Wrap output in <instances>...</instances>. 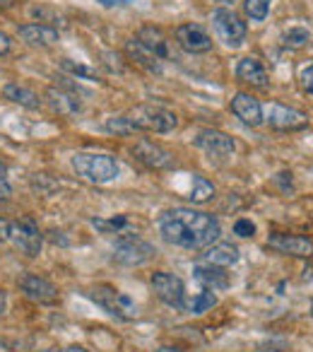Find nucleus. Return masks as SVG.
<instances>
[{"label":"nucleus","instance_id":"1","mask_svg":"<svg viewBox=\"0 0 313 352\" xmlns=\"http://www.w3.org/2000/svg\"><path fill=\"white\" fill-rule=\"evenodd\" d=\"M159 232L169 244L178 246V249L198 251L215 244L222 234V227L220 220L210 212L174 208L159 217Z\"/></svg>","mask_w":313,"mask_h":352},{"label":"nucleus","instance_id":"2","mask_svg":"<svg viewBox=\"0 0 313 352\" xmlns=\"http://www.w3.org/2000/svg\"><path fill=\"white\" fill-rule=\"evenodd\" d=\"M73 166L82 179L89 184H108L118 176V160L111 155H97V152H78L73 157Z\"/></svg>","mask_w":313,"mask_h":352},{"label":"nucleus","instance_id":"3","mask_svg":"<svg viewBox=\"0 0 313 352\" xmlns=\"http://www.w3.org/2000/svg\"><path fill=\"white\" fill-rule=\"evenodd\" d=\"M126 118L135 131L147 133H169L178 126L176 113L164 107H152V104H140V107L130 109V113Z\"/></svg>","mask_w":313,"mask_h":352},{"label":"nucleus","instance_id":"4","mask_svg":"<svg viewBox=\"0 0 313 352\" xmlns=\"http://www.w3.org/2000/svg\"><path fill=\"white\" fill-rule=\"evenodd\" d=\"M87 297L92 299L94 304L108 311L111 316L121 318V321H132L137 316V304L132 302L128 294L118 292V289L108 287V285H97L87 292Z\"/></svg>","mask_w":313,"mask_h":352},{"label":"nucleus","instance_id":"5","mask_svg":"<svg viewBox=\"0 0 313 352\" xmlns=\"http://www.w3.org/2000/svg\"><path fill=\"white\" fill-rule=\"evenodd\" d=\"M10 241L15 244V249H20L30 258H34V256L41 254L44 234L39 232V227H36V222L32 217H22L17 222H10Z\"/></svg>","mask_w":313,"mask_h":352},{"label":"nucleus","instance_id":"6","mask_svg":"<svg viewBox=\"0 0 313 352\" xmlns=\"http://www.w3.org/2000/svg\"><path fill=\"white\" fill-rule=\"evenodd\" d=\"M212 25H215V32L227 46L231 49H239L246 41V25L239 20L236 12H231L229 8H217L212 12Z\"/></svg>","mask_w":313,"mask_h":352},{"label":"nucleus","instance_id":"7","mask_svg":"<svg viewBox=\"0 0 313 352\" xmlns=\"http://www.w3.org/2000/svg\"><path fill=\"white\" fill-rule=\"evenodd\" d=\"M152 289L169 307L186 309V287H183V280L176 278V275L164 273V270L154 273L152 275Z\"/></svg>","mask_w":313,"mask_h":352},{"label":"nucleus","instance_id":"8","mask_svg":"<svg viewBox=\"0 0 313 352\" xmlns=\"http://www.w3.org/2000/svg\"><path fill=\"white\" fill-rule=\"evenodd\" d=\"M152 256H154V249L147 241L137 239V236H123V239H118L116 249H113V261L121 265H142Z\"/></svg>","mask_w":313,"mask_h":352},{"label":"nucleus","instance_id":"9","mask_svg":"<svg viewBox=\"0 0 313 352\" xmlns=\"http://www.w3.org/2000/svg\"><path fill=\"white\" fill-rule=\"evenodd\" d=\"M263 121H268V126L275 131H301L308 126L306 113L284 107V104H270L268 111L263 113Z\"/></svg>","mask_w":313,"mask_h":352},{"label":"nucleus","instance_id":"10","mask_svg":"<svg viewBox=\"0 0 313 352\" xmlns=\"http://www.w3.org/2000/svg\"><path fill=\"white\" fill-rule=\"evenodd\" d=\"M130 152L140 164L150 166V169H172V166H176V160H174L172 152L152 140H137Z\"/></svg>","mask_w":313,"mask_h":352},{"label":"nucleus","instance_id":"11","mask_svg":"<svg viewBox=\"0 0 313 352\" xmlns=\"http://www.w3.org/2000/svg\"><path fill=\"white\" fill-rule=\"evenodd\" d=\"M268 246L277 251V254L294 256V258H313V241L308 236L275 232V234L268 236Z\"/></svg>","mask_w":313,"mask_h":352},{"label":"nucleus","instance_id":"12","mask_svg":"<svg viewBox=\"0 0 313 352\" xmlns=\"http://www.w3.org/2000/svg\"><path fill=\"white\" fill-rule=\"evenodd\" d=\"M20 289L27 299L36 304H56L58 302V287L54 283H49L46 278L34 273H27L25 278L20 280Z\"/></svg>","mask_w":313,"mask_h":352},{"label":"nucleus","instance_id":"13","mask_svg":"<svg viewBox=\"0 0 313 352\" xmlns=\"http://www.w3.org/2000/svg\"><path fill=\"white\" fill-rule=\"evenodd\" d=\"M174 36H176V44L181 46V49L186 51V54H207V51L212 49L210 34H207V32L202 30V27L193 25V22L176 27Z\"/></svg>","mask_w":313,"mask_h":352},{"label":"nucleus","instance_id":"14","mask_svg":"<svg viewBox=\"0 0 313 352\" xmlns=\"http://www.w3.org/2000/svg\"><path fill=\"white\" fill-rule=\"evenodd\" d=\"M196 145L200 150H205L210 157H229L236 150L234 138H229L227 133L215 131V128H205L196 135Z\"/></svg>","mask_w":313,"mask_h":352},{"label":"nucleus","instance_id":"15","mask_svg":"<svg viewBox=\"0 0 313 352\" xmlns=\"http://www.w3.org/2000/svg\"><path fill=\"white\" fill-rule=\"evenodd\" d=\"M231 113L246 123V126H260L263 123V104L246 92H239L231 99Z\"/></svg>","mask_w":313,"mask_h":352},{"label":"nucleus","instance_id":"16","mask_svg":"<svg viewBox=\"0 0 313 352\" xmlns=\"http://www.w3.org/2000/svg\"><path fill=\"white\" fill-rule=\"evenodd\" d=\"M137 41L145 46L150 54H154L159 60H169L172 58V41L164 34L159 27H142L140 34H137Z\"/></svg>","mask_w":313,"mask_h":352},{"label":"nucleus","instance_id":"17","mask_svg":"<svg viewBox=\"0 0 313 352\" xmlns=\"http://www.w3.org/2000/svg\"><path fill=\"white\" fill-rule=\"evenodd\" d=\"M236 78L241 82L251 85V87H258V89H265L268 87V70L265 65L260 63L258 58H241L239 65H236Z\"/></svg>","mask_w":313,"mask_h":352},{"label":"nucleus","instance_id":"18","mask_svg":"<svg viewBox=\"0 0 313 352\" xmlns=\"http://www.w3.org/2000/svg\"><path fill=\"white\" fill-rule=\"evenodd\" d=\"M193 275H196L198 283H202L207 289H227L231 285V275L227 273V268H220V265H210V263H200L193 268Z\"/></svg>","mask_w":313,"mask_h":352},{"label":"nucleus","instance_id":"19","mask_svg":"<svg viewBox=\"0 0 313 352\" xmlns=\"http://www.w3.org/2000/svg\"><path fill=\"white\" fill-rule=\"evenodd\" d=\"M20 36L30 46H41V49H49V46H54L56 41H58V30L34 22V25L20 27Z\"/></svg>","mask_w":313,"mask_h":352},{"label":"nucleus","instance_id":"20","mask_svg":"<svg viewBox=\"0 0 313 352\" xmlns=\"http://www.w3.org/2000/svg\"><path fill=\"white\" fill-rule=\"evenodd\" d=\"M46 99H49L51 109H54L56 113H60V116H75V113L82 109V104H80V99H78V92H63V89L51 87L49 92H46Z\"/></svg>","mask_w":313,"mask_h":352},{"label":"nucleus","instance_id":"21","mask_svg":"<svg viewBox=\"0 0 313 352\" xmlns=\"http://www.w3.org/2000/svg\"><path fill=\"white\" fill-rule=\"evenodd\" d=\"M126 54L130 56L132 63H137L142 70H147V73H154V75L162 73V60L156 58L154 54H150V51H147L137 39L128 41V44H126Z\"/></svg>","mask_w":313,"mask_h":352},{"label":"nucleus","instance_id":"22","mask_svg":"<svg viewBox=\"0 0 313 352\" xmlns=\"http://www.w3.org/2000/svg\"><path fill=\"white\" fill-rule=\"evenodd\" d=\"M202 261H205V263H210V265H220V268H229V265H234L236 261H239V249H236L234 244H227V241H222V244L207 246Z\"/></svg>","mask_w":313,"mask_h":352},{"label":"nucleus","instance_id":"23","mask_svg":"<svg viewBox=\"0 0 313 352\" xmlns=\"http://www.w3.org/2000/svg\"><path fill=\"white\" fill-rule=\"evenodd\" d=\"M3 94H5L10 102L20 104V107H27V109H39L41 107V99L36 92H32L30 87H25V85L20 82H10L5 85V89H3Z\"/></svg>","mask_w":313,"mask_h":352},{"label":"nucleus","instance_id":"24","mask_svg":"<svg viewBox=\"0 0 313 352\" xmlns=\"http://www.w3.org/2000/svg\"><path fill=\"white\" fill-rule=\"evenodd\" d=\"M311 44V32L306 27H292L282 34V46L292 51H301Z\"/></svg>","mask_w":313,"mask_h":352},{"label":"nucleus","instance_id":"25","mask_svg":"<svg viewBox=\"0 0 313 352\" xmlns=\"http://www.w3.org/2000/svg\"><path fill=\"white\" fill-rule=\"evenodd\" d=\"M215 196V186L212 182H207L205 176H193V191H191V201L193 203H205Z\"/></svg>","mask_w":313,"mask_h":352},{"label":"nucleus","instance_id":"26","mask_svg":"<svg viewBox=\"0 0 313 352\" xmlns=\"http://www.w3.org/2000/svg\"><path fill=\"white\" fill-rule=\"evenodd\" d=\"M215 304H217L215 292H212V289H205V292H200L198 297H193V302H188L186 309L191 314H205V311H210Z\"/></svg>","mask_w":313,"mask_h":352},{"label":"nucleus","instance_id":"27","mask_svg":"<svg viewBox=\"0 0 313 352\" xmlns=\"http://www.w3.org/2000/svg\"><path fill=\"white\" fill-rule=\"evenodd\" d=\"M270 3H273V0H246L244 10L253 22H263L270 12Z\"/></svg>","mask_w":313,"mask_h":352},{"label":"nucleus","instance_id":"28","mask_svg":"<svg viewBox=\"0 0 313 352\" xmlns=\"http://www.w3.org/2000/svg\"><path fill=\"white\" fill-rule=\"evenodd\" d=\"M32 15H34L36 20H39V25L54 27V30H56V25L60 22V27H65L63 17H60L56 10H51V8H32Z\"/></svg>","mask_w":313,"mask_h":352},{"label":"nucleus","instance_id":"29","mask_svg":"<svg viewBox=\"0 0 313 352\" xmlns=\"http://www.w3.org/2000/svg\"><path fill=\"white\" fill-rule=\"evenodd\" d=\"M104 128H106L108 133H116V135H132V133H135V128L130 126V121H128L126 116L108 118V121L104 123Z\"/></svg>","mask_w":313,"mask_h":352},{"label":"nucleus","instance_id":"30","mask_svg":"<svg viewBox=\"0 0 313 352\" xmlns=\"http://www.w3.org/2000/svg\"><path fill=\"white\" fill-rule=\"evenodd\" d=\"M60 65H63L65 70H70L73 75H78V78H84V80H99L97 78V70H92V68H87V65H75V63H70L68 58L65 60H60Z\"/></svg>","mask_w":313,"mask_h":352},{"label":"nucleus","instance_id":"31","mask_svg":"<svg viewBox=\"0 0 313 352\" xmlns=\"http://www.w3.org/2000/svg\"><path fill=\"white\" fill-rule=\"evenodd\" d=\"M92 225L97 227V230H102V232H113V230H123V227L128 225V220L126 217H116V220H92Z\"/></svg>","mask_w":313,"mask_h":352},{"label":"nucleus","instance_id":"32","mask_svg":"<svg viewBox=\"0 0 313 352\" xmlns=\"http://www.w3.org/2000/svg\"><path fill=\"white\" fill-rule=\"evenodd\" d=\"M234 234H239V236H244V239H248V236L255 234V225L251 220H236Z\"/></svg>","mask_w":313,"mask_h":352},{"label":"nucleus","instance_id":"33","mask_svg":"<svg viewBox=\"0 0 313 352\" xmlns=\"http://www.w3.org/2000/svg\"><path fill=\"white\" fill-rule=\"evenodd\" d=\"M301 87H303V92H308V94H313V63L311 65H306V68L301 70Z\"/></svg>","mask_w":313,"mask_h":352},{"label":"nucleus","instance_id":"34","mask_svg":"<svg viewBox=\"0 0 313 352\" xmlns=\"http://www.w3.org/2000/svg\"><path fill=\"white\" fill-rule=\"evenodd\" d=\"M12 196V186L8 184V179H0V201H8Z\"/></svg>","mask_w":313,"mask_h":352},{"label":"nucleus","instance_id":"35","mask_svg":"<svg viewBox=\"0 0 313 352\" xmlns=\"http://www.w3.org/2000/svg\"><path fill=\"white\" fill-rule=\"evenodd\" d=\"M8 239H10V222L0 217V241H8Z\"/></svg>","mask_w":313,"mask_h":352},{"label":"nucleus","instance_id":"36","mask_svg":"<svg viewBox=\"0 0 313 352\" xmlns=\"http://www.w3.org/2000/svg\"><path fill=\"white\" fill-rule=\"evenodd\" d=\"M10 51V36L0 32V56H5Z\"/></svg>","mask_w":313,"mask_h":352},{"label":"nucleus","instance_id":"37","mask_svg":"<svg viewBox=\"0 0 313 352\" xmlns=\"http://www.w3.org/2000/svg\"><path fill=\"white\" fill-rule=\"evenodd\" d=\"M301 278H303V283H313V265H306Z\"/></svg>","mask_w":313,"mask_h":352},{"label":"nucleus","instance_id":"38","mask_svg":"<svg viewBox=\"0 0 313 352\" xmlns=\"http://www.w3.org/2000/svg\"><path fill=\"white\" fill-rule=\"evenodd\" d=\"M99 3L106 8H113V6H123V3H128V0H99Z\"/></svg>","mask_w":313,"mask_h":352},{"label":"nucleus","instance_id":"39","mask_svg":"<svg viewBox=\"0 0 313 352\" xmlns=\"http://www.w3.org/2000/svg\"><path fill=\"white\" fill-rule=\"evenodd\" d=\"M5 307H8V297H5V292L0 289V316L5 314Z\"/></svg>","mask_w":313,"mask_h":352},{"label":"nucleus","instance_id":"40","mask_svg":"<svg viewBox=\"0 0 313 352\" xmlns=\"http://www.w3.org/2000/svg\"><path fill=\"white\" fill-rule=\"evenodd\" d=\"M154 352H183L181 347H176V345H164V347H159V350H154Z\"/></svg>","mask_w":313,"mask_h":352},{"label":"nucleus","instance_id":"41","mask_svg":"<svg viewBox=\"0 0 313 352\" xmlns=\"http://www.w3.org/2000/svg\"><path fill=\"white\" fill-rule=\"evenodd\" d=\"M58 352H87V350L80 347V345H70V347H63V350H58Z\"/></svg>","mask_w":313,"mask_h":352},{"label":"nucleus","instance_id":"42","mask_svg":"<svg viewBox=\"0 0 313 352\" xmlns=\"http://www.w3.org/2000/svg\"><path fill=\"white\" fill-rule=\"evenodd\" d=\"M210 3H220V6H231V3H236V0H210Z\"/></svg>","mask_w":313,"mask_h":352},{"label":"nucleus","instance_id":"43","mask_svg":"<svg viewBox=\"0 0 313 352\" xmlns=\"http://www.w3.org/2000/svg\"><path fill=\"white\" fill-rule=\"evenodd\" d=\"M5 174H8L5 164H3V162H0V179H5Z\"/></svg>","mask_w":313,"mask_h":352},{"label":"nucleus","instance_id":"44","mask_svg":"<svg viewBox=\"0 0 313 352\" xmlns=\"http://www.w3.org/2000/svg\"><path fill=\"white\" fill-rule=\"evenodd\" d=\"M12 0H0V6H10Z\"/></svg>","mask_w":313,"mask_h":352},{"label":"nucleus","instance_id":"45","mask_svg":"<svg viewBox=\"0 0 313 352\" xmlns=\"http://www.w3.org/2000/svg\"><path fill=\"white\" fill-rule=\"evenodd\" d=\"M311 316H313V304H311Z\"/></svg>","mask_w":313,"mask_h":352}]
</instances>
